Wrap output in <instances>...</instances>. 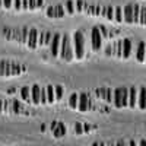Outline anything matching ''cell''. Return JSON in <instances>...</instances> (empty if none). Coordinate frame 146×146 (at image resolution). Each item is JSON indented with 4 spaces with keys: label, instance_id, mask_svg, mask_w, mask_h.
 Returning a JSON list of instances; mask_svg holds the SVG:
<instances>
[{
    "label": "cell",
    "instance_id": "cell-12",
    "mask_svg": "<svg viewBox=\"0 0 146 146\" xmlns=\"http://www.w3.org/2000/svg\"><path fill=\"white\" fill-rule=\"evenodd\" d=\"M23 66H21L19 63H13L10 62V70H9V76H19L21 73L23 72Z\"/></svg>",
    "mask_w": 146,
    "mask_h": 146
},
{
    "label": "cell",
    "instance_id": "cell-19",
    "mask_svg": "<svg viewBox=\"0 0 146 146\" xmlns=\"http://www.w3.org/2000/svg\"><path fill=\"white\" fill-rule=\"evenodd\" d=\"M78 102H79V95L78 94H72L70 98H69V107L76 110L78 108Z\"/></svg>",
    "mask_w": 146,
    "mask_h": 146
},
{
    "label": "cell",
    "instance_id": "cell-13",
    "mask_svg": "<svg viewBox=\"0 0 146 146\" xmlns=\"http://www.w3.org/2000/svg\"><path fill=\"white\" fill-rule=\"evenodd\" d=\"M137 104L140 110H146V88H140L137 94Z\"/></svg>",
    "mask_w": 146,
    "mask_h": 146
},
{
    "label": "cell",
    "instance_id": "cell-25",
    "mask_svg": "<svg viewBox=\"0 0 146 146\" xmlns=\"http://www.w3.org/2000/svg\"><path fill=\"white\" fill-rule=\"evenodd\" d=\"M139 10H140V6L135 3L133 5V23H139Z\"/></svg>",
    "mask_w": 146,
    "mask_h": 146
},
{
    "label": "cell",
    "instance_id": "cell-21",
    "mask_svg": "<svg viewBox=\"0 0 146 146\" xmlns=\"http://www.w3.org/2000/svg\"><path fill=\"white\" fill-rule=\"evenodd\" d=\"M28 32H29V28H28V27H23V28H22V31H21V40H19L21 44H25V45H27Z\"/></svg>",
    "mask_w": 146,
    "mask_h": 146
},
{
    "label": "cell",
    "instance_id": "cell-8",
    "mask_svg": "<svg viewBox=\"0 0 146 146\" xmlns=\"http://www.w3.org/2000/svg\"><path fill=\"white\" fill-rule=\"evenodd\" d=\"M40 92H41L40 85H34V86L31 88V102L35 104V105L41 104V101H40Z\"/></svg>",
    "mask_w": 146,
    "mask_h": 146
},
{
    "label": "cell",
    "instance_id": "cell-26",
    "mask_svg": "<svg viewBox=\"0 0 146 146\" xmlns=\"http://www.w3.org/2000/svg\"><path fill=\"white\" fill-rule=\"evenodd\" d=\"M10 104H12V113H13V114L21 113V102L18 100H12Z\"/></svg>",
    "mask_w": 146,
    "mask_h": 146
},
{
    "label": "cell",
    "instance_id": "cell-1",
    "mask_svg": "<svg viewBox=\"0 0 146 146\" xmlns=\"http://www.w3.org/2000/svg\"><path fill=\"white\" fill-rule=\"evenodd\" d=\"M73 56L79 60L85 57V36L82 31L73 32Z\"/></svg>",
    "mask_w": 146,
    "mask_h": 146
},
{
    "label": "cell",
    "instance_id": "cell-14",
    "mask_svg": "<svg viewBox=\"0 0 146 146\" xmlns=\"http://www.w3.org/2000/svg\"><path fill=\"white\" fill-rule=\"evenodd\" d=\"M146 45L143 41L139 42V47H137V53H136V58H137V62L139 63H145V53H146Z\"/></svg>",
    "mask_w": 146,
    "mask_h": 146
},
{
    "label": "cell",
    "instance_id": "cell-6",
    "mask_svg": "<svg viewBox=\"0 0 146 146\" xmlns=\"http://www.w3.org/2000/svg\"><path fill=\"white\" fill-rule=\"evenodd\" d=\"M89 108V100L86 94H79V102H78V110L80 113H86Z\"/></svg>",
    "mask_w": 146,
    "mask_h": 146
},
{
    "label": "cell",
    "instance_id": "cell-20",
    "mask_svg": "<svg viewBox=\"0 0 146 146\" xmlns=\"http://www.w3.org/2000/svg\"><path fill=\"white\" fill-rule=\"evenodd\" d=\"M114 21H115L117 23L123 22V9H121L120 6H117V7L114 9Z\"/></svg>",
    "mask_w": 146,
    "mask_h": 146
},
{
    "label": "cell",
    "instance_id": "cell-7",
    "mask_svg": "<svg viewBox=\"0 0 146 146\" xmlns=\"http://www.w3.org/2000/svg\"><path fill=\"white\" fill-rule=\"evenodd\" d=\"M131 54V41L129 38L121 41V58H129Z\"/></svg>",
    "mask_w": 146,
    "mask_h": 146
},
{
    "label": "cell",
    "instance_id": "cell-15",
    "mask_svg": "<svg viewBox=\"0 0 146 146\" xmlns=\"http://www.w3.org/2000/svg\"><path fill=\"white\" fill-rule=\"evenodd\" d=\"M9 70H10V62L7 60H0V76H9Z\"/></svg>",
    "mask_w": 146,
    "mask_h": 146
},
{
    "label": "cell",
    "instance_id": "cell-37",
    "mask_svg": "<svg viewBox=\"0 0 146 146\" xmlns=\"http://www.w3.org/2000/svg\"><path fill=\"white\" fill-rule=\"evenodd\" d=\"M44 31H41V32H38V45L40 47H42L44 45Z\"/></svg>",
    "mask_w": 146,
    "mask_h": 146
},
{
    "label": "cell",
    "instance_id": "cell-43",
    "mask_svg": "<svg viewBox=\"0 0 146 146\" xmlns=\"http://www.w3.org/2000/svg\"><path fill=\"white\" fill-rule=\"evenodd\" d=\"M44 5V0H35V9H40Z\"/></svg>",
    "mask_w": 146,
    "mask_h": 146
},
{
    "label": "cell",
    "instance_id": "cell-2",
    "mask_svg": "<svg viewBox=\"0 0 146 146\" xmlns=\"http://www.w3.org/2000/svg\"><path fill=\"white\" fill-rule=\"evenodd\" d=\"M127 100H129V89L127 88H117L113 92V101L117 108H124L127 107Z\"/></svg>",
    "mask_w": 146,
    "mask_h": 146
},
{
    "label": "cell",
    "instance_id": "cell-33",
    "mask_svg": "<svg viewBox=\"0 0 146 146\" xmlns=\"http://www.w3.org/2000/svg\"><path fill=\"white\" fill-rule=\"evenodd\" d=\"M51 38H53V34H51L50 31H47V32L44 34V45H50Z\"/></svg>",
    "mask_w": 146,
    "mask_h": 146
},
{
    "label": "cell",
    "instance_id": "cell-9",
    "mask_svg": "<svg viewBox=\"0 0 146 146\" xmlns=\"http://www.w3.org/2000/svg\"><path fill=\"white\" fill-rule=\"evenodd\" d=\"M70 44V40L67 35H62V41H60V50H58V57H64L66 51H67V47Z\"/></svg>",
    "mask_w": 146,
    "mask_h": 146
},
{
    "label": "cell",
    "instance_id": "cell-47",
    "mask_svg": "<svg viewBox=\"0 0 146 146\" xmlns=\"http://www.w3.org/2000/svg\"><path fill=\"white\" fill-rule=\"evenodd\" d=\"M139 146H146V140H145V139H142V140L139 142Z\"/></svg>",
    "mask_w": 146,
    "mask_h": 146
},
{
    "label": "cell",
    "instance_id": "cell-17",
    "mask_svg": "<svg viewBox=\"0 0 146 146\" xmlns=\"http://www.w3.org/2000/svg\"><path fill=\"white\" fill-rule=\"evenodd\" d=\"M45 95H47V104H53V102H56L53 85H48V86L45 88Z\"/></svg>",
    "mask_w": 146,
    "mask_h": 146
},
{
    "label": "cell",
    "instance_id": "cell-34",
    "mask_svg": "<svg viewBox=\"0 0 146 146\" xmlns=\"http://www.w3.org/2000/svg\"><path fill=\"white\" fill-rule=\"evenodd\" d=\"M10 40H15V41L19 42V40H21V31L19 29H12V38Z\"/></svg>",
    "mask_w": 146,
    "mask_h": 146
},
{
    "label": "cell",
    "instance_id": "cell-27",
    "mask_svg": "<svg viewBox=\"0 0 146 146\" xmlns=\"http://www.w3.org/2000/svg\"><path fill=\"white\" fill-rule=\"evenodd\" d=\"M104 18H107L108 21H114V7L113 6H107V9H105V16Z\"/></svg>",
    "mask_w": 146,
    "mask_h": 146
},
{
    "label": "cell",
    "instance_id": "cell-39",
    "mask_svg": "<svg viewBox=\"0 0 146 146\" xmlns=\"http://www.w3.org/2000/svg\"><path fill=\"white\" fill-rule=\"evenodd\" d=\"M12 2H13V0H2V5H3L5 9H10L12 7Z\"/></svg>",
    "mask_w": 146,
    "mask_h": 146
},
{
    "label": "cell",
    "instance_id": "cell-50",
    "mask_svg": "<svg viewBox=\"0 0 146 146\" xmlns=\"http://www.w3.org/2000/svg\"><path fill=\"white\" fill-rule=\"evenodd\" d=\"M56 127H57V123H51V130L56 129Z\"/></svg>",
    "mask_w": 146,
    "mask_h": 146
},
{
    "label": "cell",
    "instance_id": "cell-35",
    "mask_svg": "<svg viewBox=\"0 0 146 146\" xmlns=\"http://www.w3.org/2000/svg\"><path fill=\"white\" fill-rule=\"evenodd\" d=\"M12 7L15 10H22V6H21V0H13L12 2Z\"/></svg>",
    "mask_w": 146,
    "mask_h": 146
},
{
    "label": "cell",
    "instance_id": "cell-48",
    "mask_svg": "<svg viewBox=\"0 0 146 146\" xmlns=\"http://www.w3.org/2000/svg\"><path fill=\"white\" fill-rule=\"evenodd\" d=\"M115 146H127V145H126L124 142H117V145H115Z\"/></svg>",
    "mask_w": 146,
    "mask_h": 146
},
{
    "label": "cell",
    "instance_id": "cell-3",
    "mask_svg": "<svg viewBox=\"0 0 146 146\" xmlns=\"http://www.w3.org/2000/svg\"><path fill=\"white\" fill-rule=\"evenodd\" d=\"M91 38H92V50L94 51H98L101 50V45H102V34L101 29L98 27H94L91 31Z\"/></svg>",
    "mask_w": 146,
    "mask_h": 146
},
{
    "label": "cell",
    "instance_id": "cell-30",
    "mask_svg": "<svg viewBox=\"0 0 146 146\" xmlns=\"http://www.w3.org/2000/svg\"><path fill=\"white\" fill-rule=\"evenodd\" d=\"M83 6H85V0H76L75 2V12H83Z\"/></svg>",
    "mask_w": 146,
    "mask_h": 146
},
{
    "label": "cell",
    "instance_id": "cell-4",
    "mask_svg": "<svg viewBox=\"0 0 146 146\" xmlns=\"http://www.w3.org/2000/svg\"><path fill=\"white\" fill-rule=\"evenodd\" d=\"M27 45L29 50H35L38 47V29L31 28L28 32V40H27Z\"/></svg>",
    "mask_w": 146,
    "mask_h": 146
},
{
    "label": "cell",
    "instance_id": "cell-28",
    "mask_svg": "<svg viewBox=\"0 0 146 146\" xmlns=\"http://www.w3.org/2000/svg\"><path fill=\"white\" fill-rule=\"evenodd\" d=\"M64 13H66V12H64V6L63 5H57L56 6V18L62 19V18H64Z\"/></svg>",
    "mask_w": 146,
    "mask_h": 146
},
{
    "label": "cell",
    "instance_id": "cell-5",
    "mask_svg": "<svg viewBox=\"0 0 146 146\" xmlns=\"http://www.w3.org/2000/svg\"><path fill=\"white\" fill-rule=\"evenodd\" d=\"M60 41H62V35H60V34H53V38H51V42H50V48H51L53 57H57L58 56Z\"/></svg>",
    "mask_w": 146,
    "mask_h": 146
},
{
    "label": "cell",
    "instance_id": "cell-29",
    "mask_svg": "<svg viewBox=\"0 0 146 146\" xmlns=\"http://www.w3.org/2000/svg\"><path fill=\"white\" fill-rule=\"evenodd\" d=\"M121 41H123V40H118V41L115 42V47L113 48L114 54H115L118 58H121Z\"/></svg>",
    "mask_w": 146,
    "mask_h": 146
},
{
    "label": "cell",
    "instance_id": "cell-10",
    "mask_svg": "<svg viewBox=\"0 0 146 146\" xmlns=\"http://www.w3.org/2000/svg\"><path fill=\"white\" fill-rule=\"evenodd\" d=\"M137 104V91L136 88H130L129 89V100H127V107L135 108Z\"/></svg>",
    "mask_w": 146,
    "mask_h": 146
},
{
    "label": "cell",
    "instance_id": "cell-31",
    "mask_svg": "<svg viewBox=\"0 0 146 146\" xmlns=\"http://www.w3.org/2000/svg\"><path fill=\"white\" fill-rule=\"evenodd\" d=\"M45 15L48 18H56V6H48L45 10Z\"/></svg>",
    "mask_w": 146,
    "mask_h": 146
},
{
    "label": "cell",
    "instance_id": "cell-16",
    "mask_svg": "<svg viewBox=\"0 0 146 146\" xmlns=\"http://www.w3.org/2000/svg\"><path fill=\"white\" fill-rule=\"evenodd\" d=\"M53 135L54 137H63L66 135V126L63 123H57V127L53 129Z\"/></svg>",
    "mask_w": 146,
    "mask_h": 146
},
{
    "label": "cell",
    "instance_id": "cell-40",
    "mask_svg": "<svg viewBox=\"0 0 146 146\" xmlns=\"http://www.w3.org/2000/svg\"><path fill=\"white\" fill-rule=\"evenodd\" d=\"M104 94H105V88H98L96 89V95H98L100 98H104Z\"/></svg>",
    "mask_w": 146,
    "mask_h": 146
},
{
    "label": "cell",
    "instance_id": "cell-41",
    "mask_svg": "<svg viewBox=\"0 0 146 146\" xmlns=\"http://www.w3.org/2000/svg\"><path fill=\"white\" fill-rule=\"evenodd\" d=\"M28 10H35V0H28Z\"/></svg>",
    "mask_w": 146,
    "mask_h": 146
},
{
    "label": "cell",
    "instance_id": "cell-22",
    "mask_svg": "<svg viewBox=\"0 0 146 146\" xmlns=\"http://www.w3.org/2000/svg\"><path fill=\"white\" fill-rule=\"evenodd\" d=\"M63 94H64L63 86H60V85L54 86V98H56V101H60V100H62V98H63Z\"/></svg>",
    "mask_w": 146,
    "mask_h": 146
},
{
    "label": "cell",
    "instance_id": "cell-23",
    "mask_svg": "<svg viewBox=\"0 0 146 146\" xmlns=\"http://www.w3.org/2000/svg\"><path fill=\"white\" fill-rule=\"evenodd\" d=\"M64 6H66L67 15H75V2H73V0H67L64 3Z\"/></svg>",
    "mask_w": 146,
    "mask_h": 146
},
{
    "label": "cell",
    "instance_id": "cell-42",
    "mask_svg": "<svg viewBox=\"0 0 146 146\" xmlns=\"http://www.w3.org/2000/svg\"><path fill=\"white\" fill-rule=\"evenodd\" d=\"M21 6L22 10H28V0H21Z\"/></svg>",
    "mask_w": 146,
    "mask_h": 146
},
{
    "label": "cell",
    "instance_id": "cell-51",
    "mask_svg": "<svg viewBox=\"0 0 146 146\" xmlns=\"http://www.w3.org/2000/svg\"><path fill=\"white\" fill-rule=\"evenodd\" d=\"M92 146H100V143H98V142H96V143H94Z\"/></svg>",
    "mask_w": 146,
    "mask_h": 146
},
{
    "label": "cell",
    "instance_id": "cell-45",
    "mask_svg": "<svg viewBox=\"0 0 146 146\" xmlns=\"http://www.w3.org/2000/svg\"><path fill=\"white\" fill-rule=\"evenodd\" d=\"M105 54H107V56H113V54H114V51H113V47H107V51H105Z\"/></svg>",
    "mask_w": 146,
    "mask_h": 146
},
{
    "label": "cell",
    "instance_id": "cell-24",
    "mask_svg": "<svg viewBox=\"0 0 146 146\" xmlns=\"http://www.w3.org/2000/svg\"><path fill=\"white\" fill-rule=\"evenodd\" d=\"M139 23L140 25L146 23V7L145 6H140V10H139Z\"/></svg>",
    "mask_w": 146,
    "mask_h": 146
},
{
    "label": "cell",
    "instance_id": "cell-38",
    "mask_svg": "<svg viewBox=\"0 0 146 146\" xmlns=\"http://www.w3.org/2000/svg\"><path fill=\"white\" fill-rule=\"evenodd\" d=\"M75 131H76V135H82L83 133V126L80 123H76L75 124Z\"/></svg>",
    "mask_w": 146,
    "mask_h": 146
},
{
    "label": "cell",
    "instance_id": "cell-36",
    "mask_svg": "<svg viewBox=\"0 0 146 146\" xmlns=\"http://www.w3.org/2000/svg\"><path fill=\"white\" fill-rule=\"evenodd\" d=\"M101 10H102V6L101 5H95V7H94V16H100L101 15Z\"/></svg>",
    "mask_w": 146,
    "mask_h": 146
},
{
    "label": "cell",
    "instance_id": "cell-18",
    "mask_svg": "<svg viewBox=\"0 0 146 146\" xmlns=\"http://www.w3.org/2000/svg\"><path fill=\"white\" fill-rule=\"evenodd\" d=\"M21 96L25 102H31V89H29V86H23L21 89Z\"/></svg>",
    "mask_w": 146,
    "mask_h": 146
},
{
    "label": "cell",
    "instance_id": "cell-46",
    "mask_svg": "<svg viewBox=\"0 0 146 146\" xmlns=\"http://www.w3.org/2000/svg\"><path fill=\"white\" fill-rule=\"evenodd\" d=\"M127 146H137V143H136L135 140H130V142L127 143Z\"/></svg>",
    "mask_w": 146,
    "mask_h": 146
},
{
    "label": "cell",
    "instance_id": "cell-11",
    "mask_svg": "<svg viewBox=\"0 0 146 146\" xmlns=\"http://www.w3.org/2000/svg\"><path fill=\"white\" fill-rule=\"evenodd\" d=\"M123 21L127 23H133V5H127L123 9Z\"/></svg>",
    "mask_w": 146,
    "mask_h": 146
},
{
    "label": "cell",
    "instance_id": "cell-49",
    "mask_svg": "<svg viewBox=\"0 0 146 146\" xmlns=\"http://www.w3.org/2000/svg\"><path fill=\"white\" fill-rule=\"evenodd\" d=\"M0 111H3V101L0 100Z\"/></svg>",
    "mask_w": 146,
    "mask_h": 146
},
{
    "label": "cell",
    "instance_id": "cell-44",
    "mask_svg": "<svg viewBox=\"0 0 146 146\" xmlns=\"http://www.w3.org/2000/svg\"><path fill=\"white\" fill-rule=\"evenodd\" d=\"M83 126V133H89L91 131V126L89 124H82Z\"/></svg>",
    "mask_w": 146,
    "mask_h": 146
},
{
    "label": "cell",
    "instance_id": "cell-32",
    "mask_svg": "<svg viewBox=\"0 0 146 146\" xmlns=\"http://www.w3.org/2000/svg\"><path fill=\"white\" fill-rule=\"evenodd\" d=\"M104 100H105L107 102H111V101H113V92H111V89H110V88H105Z\"/></svg>",
    "mask_w": 146,
    "mask_h": 146
}]
</instances>
